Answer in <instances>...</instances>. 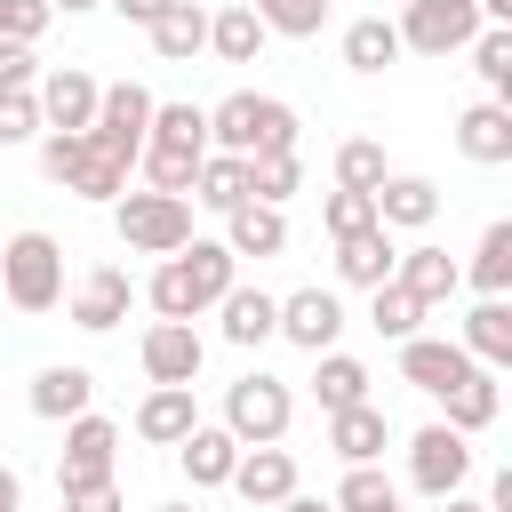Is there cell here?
<instances>
[{
	"label": "cell",
	"instance_id": "1",
	"mask_svg": "<svg viewBox=\"0 0 512 512\" xmlns=\"http://www.w3.org/2000/svg\"><path fill=\"white\" fill-rule=\"evenodd\" d=\"M232 272H240V256L224 248V240H184L176 256H160V272H152V312L160 320H200L224 288H232Z\"/></svg>",
	"mask_w": 512,
	"mask_h": 512
},
{
	"label": "cell",
	"instance_id": "2",
	"mask_svg": "<svg viewBox=\"0 0 512 512\" xmlns=\"http://www.w3.org/2000/svg\"><path fill=\"white\" fill-rule=\"evenodd\" d=\"M208 152H296V112L280 96L232 88L224 104H208Z\"/></svg>",
	"mask_w": 512,
	"mask_h": 512
},
{
	"label": "cell",
	"instance_id": "3",
	"mask_svg": "<svg viewBox=\"0 0 512 512\" xmlns=\"http://www.w3.org/2000/svg\"><path fill=\"white\" fill-rule=\"evenodd\" d=\"M112 224L136 256H176L192 240V200L184 192H120L112 200Z\"/></svg>",
	"mask_w": 512,
	"mask_h": 512
},
{
	"label": "cell",
	"instance_id": "4",
	"mask_svg": "<svg viewBox=\"0 0 512 512\" xmlns=\"http://www.w3.org/2000/svg\"><path fill=\"white\" fill-rule=\"evenodd\" d=\"M0 288H8L16 312H48V304L64 296V248H56L48 232H16V240H0Z\"/></svg>",
	"mask_w": 512,
	"mask_h": 512
},
{
	"label": "cell",
	"instance_id": "5",
	"mask_svg": "<svg viewBox=\"0 0 512 512\" xmlns=\"http://www.w3.org/2000/svg\"><path fill=\"white\" fill-rule=\"evenodd\" d=\"M152 88H136V80H112V88H96V120H88V144L104 152V160H120V168H136V152H144V128H152Z\"/></svg>",
	"mask_w": 512,
	"mask_h": 512
},
{
	"label": "cell",
	"instance_id": "6",
	"mask_svg": "<svg viewBox=\"0 0 512 512\" xmlns=\"http://www.w3.org/2000/svg\"><path fill=\"white\" fill-rule=\"evenodd\" d=\"M288 416H296V400H288V384L280 376H240L232 392H224V432L240 440V448H264V440H280L288 432Z\"/></svg>",
	"mask_w": 512,
	"mask_h": 512
},
{
	"label": "cell",
	"instance_id": "7",
	"mask_svg": "<svg viewBox=\"0 0 512 512\" xmlns=\"http://www.w3.org/2000/svg\"><path fill=\"white\" fill-rule=\"evenodd\" d=\"M480 24H488L480 0H408L392 32H400V48H416V56H456V48H472Z\"/></svg>",
	"mask_w": 512,
	"mask_h": 512
},
{
	"label": "cell",
	"instance_id": "8",
	"mask_svg": "<svg viewBox=\"0 0 512 512\" xmlns=\"http://www.w3.org/2000/svg\"><path fill=\"white\" fill-rule=\"evenodd\" d=\"M112 456H120V424L112 416H64V464H56V488L72 496V488H96V480H112Z\"/></svg>",
	"mask_w": 512,
	"mask_h": 512
},
{
	"label": "cell",
	"instance_id": "9",
	"mask_svg": "<svg viewBox=\"0 0 512 512\" xmlns=\"http://www.w3.org/2000/svg\"><path fill=\"white\" fill-rule=\"evenodd\" d=\"M464 472H472V440L464 432H448V424H424L416 440H408V480H416V496H456L464 488Z\"/></svg>",
	"mask_w": 512,
	"mask_h": 512
},
{
	"label": "cell",
	"instance_id": "10",
	"mask_svg": "<svg viewBox=\"0 0 512 512\" xmlns=\"http://www.w3.org/2000/svg\"><path fill=\"white\" fill-rule=\"evenodd\" d=\"M472 368H480V360H472L464 344H448V336H400V376H408L416 392H432V400H448Z\"/></svg>",
	"mask_w": 512,
	"mask_h": 512
},
{
	"label": "cell",
	"instance_id": "11",
	"mask_svg": "<svg viewBox=\"0 0 512 512\" xmlns=\"http://www.w3.org/2000/svg\"><path fill=\"white\" fill-rule=\"evenodd\" d=\"M248 512H272L280 496H296V456L280 448V440H264V448H240V464H232V480H224Z\"/></svg>",
	"mask_w": 512,
	"mask_h": 512
},
{
	"label": "cell",
	"instance_id": "12",
	"mask_svg": "<svg viewBox=\"0 0 512 512\" xmlns=\"http://www.w3.org/2000/svg\"><path fill=\"white\" fill-rule=\"evenodd\" d=\"M272 336H288V344H304V352H328V344L344 336L336 288H296V296H280V328H272Z\"/></svg>",
	"mask_w": 512,
	"mask_h": 512
},
{
	"label": "cell",
	"instance_id": "13",
	"mask_svg": "<svg viewBox=\"0 0 512 512\" xmlns=\"http://www.w3.org/2000/svg\"><path fill=\"white\" fill-rule=\"evenodd\" d=\"M200 360H208V344H200L192 320H152V328H144V376H152V384H192Z\"/></svg>",
	"mask_w": 512,
	"mask_h": 512
},
{
	"label": "cell",
	"instance_id": "14",
	"mask_svg": "<svg viewBox=\"0 0 512 512\" xmlns=\"http://www.w3.org/2000/svg\"><path fill=\"white\" fill-rule=\"evenodd\" d=\"M456 152L480 160V168H504V160H512V104H504V96L464 104V120H456Z\"/></svg>",
	"mask_w": 512,
	"mask_h": 512
},
{
	"label": "cell",
	"instance_id": "15",
	"mask_svg": "<svg viewBox=\"0 0 512 512\" xmlns=\"http://www.w3.org/2000/svg\"><path fill=\"white\" fill-rule=\"evenodd\" d=\"M128 304H136V280L120 272V264H96L80 288H72V320L88 328V336H104V328H120L128 320Z\"/></svg>",
	"mask_w": 512,
	"mask_h": 512
},
{
	"label": "cell",
	"instance_id": "16",
	"mask_svg": "<svg viewBox=\"0 0 512 512\" xmlns=\"http://www.w3.org/2000/svg\"><path fill=\"white\" fill-rule=\"evenodd\" d=\"M96 400V376L80 368V360H56V368H40L32 376V392H24V408L40 416V424H64V416H80Z\"/></svg>",
	"mask_w": 512,
	"mask_h": 512
},
{
	"label": "cell",
	"instance_id": "17",
	"mask_svg": "<svg viewBox=\"0 0 512 512\" xmlns=\"http://www.w3.org/2000/svg\"><path fill=\"white\" fill-rule=\"evenodd\" d=\"M192 424H200V400H192V384H152V392L136 400V440H152V448H176Z\"/></svg>",
	"mask_w": 512,
	"mask_h": 512
},
{
	"label": "cell",
	"instance_id": "18",
	"mask_svg": "<svg viewBox=\"0 0 512 512\" xmlns=\"http://www.w3.org/2000/svg\"><path fill=\"white\" fill-rule=\"evenodd\" d=\"M32 96H40V120L48 128H88L96 120V80L80 64H56L48 80H32Z\"/></svg>",
	"mask_w": 512,
	"mask_h": 512
},
{
	"label": "cell",
	"instance_id": "19",
	"mask_svg": "<svg viewBox=\"0 0 512 512\" xmlns=\"http://www.w3.org/2000/svg\"><path fill=\"white\" fill-rule=\"evenodd\" d=\"M440 216V184L432 176H384L376 184V224L384 232H424Z\"/></svg>",
	"mask_w": 512,
	"mask_h": 512
},
{
	"label": "cell",
	"instance_id": "20",
	"mask_svg": "<svg viewBox=\"0 0 512 512\" xmlns=\"http://www.w3.org/2000/svg\"><path fill=\"white\" fill-rule=\"evenodd\" d=\"M224 248L232 256H280L288 248V216L272 208V200H240V208H224Z\"/></svg>",
	"mask_w": 512,
	"mask_h": 512
},
{
	"label": "cell",
	"instance_id": "21",
	"mask_svg": "<svg viewBox=\"0 0 512 512\" xmlns=\"http://www.w3.org/2000/svg\"><path fill=\"white\" fill-rule=\"evenodd\" d=\"M384 440H392V424H384V408H376V400L328 408V448H336L344 464H376V456H384Z\"/></svg>",
	"mask_w": 512,
	"mask_h": 512
},
{
	"label": "cell",
	"instance_id": "22",
	"mask_svg": "<svg viewBox=\"0 0 512 512\" xmlns=\"http://www.w3.org/2000/svg\"><path fill=\"white\" fill-rule=\"evenodd\" d=\"M392 264H400V248H392V232H384V224H360V232H344V240H336V280H352V288L392 280Z\"/></svg>",
	"mask_w": 512,
	"mask_h": 512
},
{
	"label": "cell",
	"instance_id": "23",
	"mask_svg": "<svg viewBox=\"0 0 512 512\" xmlns=\"http://www.w3.org/2000/svg\"><path fill=\"white\" fill-rule=\"evenodd\" d=\"M392 280H400V288H408L416 304H448V296L464 288V264H456L448 248H400Z\"/></svg>",
	"mask_w": 512,
	"mask_h": 512
},
{
	"label": "cell",
	"instance_id": "24",
	"mask_svg": "<svg viewBox=\"0 0 512 512\" xmlns=\"http://www.w3.org/2000/svg\"><path fill=\"white\" fill-rule=\"evenodd\" d=\"M176 456H184V480H192V488H224L232 464H240V440H232L224 424H192V432L176 440Z\"/></svg>",
	"mask_w": 512,
	"mask_h": 512
},
{
	"label": "cell",
	"instance_id": "25",
	"mask_svg": "<svg viewBox=\"0 0 512 512\" xmlns=\"http://www.w3.org/2000/svg\"><path fill=\"white\" fill-rule=\"evenodd\" d=\"M216 312H224V344H240V352H248V344H264V336L280 328V296H264V288H240V280L216 296Z\"/></svg>",
	"mask_w": 512,
	"mask_h": 512
},
{
	"label": "cell",
	"instance_id": "26",
	"mask_svg": "<svg viewBox=\"0 0 512 512\" xmlns=\"http://www.w3.org/2000/svg\"><path fill=\"white\" fill-rule=\"evenodd\" d=\"M480 368H512V304L504 296H480L472 312H464V336H456Z\"/></svg>",
	"mask_w": 512,
	"mask_h": 512
},
{
	"label": "cell",
	"instance_id": "27",
	"mask_svg": "<svg viewBox=\"0 0 512 512\" xmlns=\"http://www.w3.org/2000/svg\"><path fill=\"white\" fill-rule=\"evenodd\" d=\"M264 40H272V32H264V16H256L248 0H232V8H216V16H208V48H216L224 64H256V56H264Z\"/></svg>",
	"mask_w": 512,
	"mask_h": 512
},
{
	"label": "cell",
	"instance_id": "28",
	"mask_svg": "<svg viewBox=\"0 0 512 512\" xmlns=\"http://www.w3.org/2000/svg\"><path fill=\"white\" fill-rule=\"evenodd\" d=\"M144 152H184V160H200V152H208V112H200V104H152Z\"/></svg>",
	"mask_w": 512,
	"mask_h": 512
},
{
	"label": "cell",
	"instance_id": "29",
	"mask_svg": "<svg viewBox=\"0 0 512 512\" xmlns=\"http://www.w3.org/2000/svg\"><path fill=\"white\" fill-rule=\"evenodd\" d=\"M144 32H152V48H160L168 64H192V56L208 48V8H192V0H176V8H160V16L144 24Z\"/></svg>",
	"mask_w": 512,
	"mask_h": 512
},
{
	"label": "cell",
	"instance_id": "30",
	"mask_svg": "<svg viewBox=\"0 0 512 512\" xmlns=\"http://www.w3.org/2000/svg\"><path fill=\"white\" fill-rule=\"evenodd\" d=\"M192 200L216 208V216L240 208V200H248V160H240V152H208V160L192 168Z\"/></svg>",
	"mask_w": 512,
	"mask_h": 512
},
{
	"label": "cell",
	"instance_id": "31",
	"mask_svg": "<svg viewBox=\"0 0 512 512\" xmlns=\"http://www.w3.org/2000/svg\"><path fill=\"white\" fill-rule=\"evenodd\" d=\"M496 400H504V392H496V368H472V376L448 392V432H464V440L488 432V424H496Z\"/></svg>",
	"mask_w": 512,
	"mask_h": 512
},
{
	"label": "cell",
	"instance_id": "32",
	"mask_svg": "<svg viewBox=\"0 0 512 512\" xmlns=\"http://www.w3.org/2000/svg\"><path fill=\"white\" fill-rule=\"evenodd\" d=\"M344 64H352V72H384V64H400V32H392L384 16L344 24Z\"/></svg>",
	"mask_w": 512,
	"mask_h": 512
},
{
	"label": "cell",
	"instance_id": "33",
	"mask_svg": "<svg viewBox=\"0 0 512 512\" xmlns=\"http://www.w3.org/2000/svg\"><path fill=\"white\" fill-rule=\"evenodd\" d=\"M320 368H312V392H320V408H352V400H368V368L352 360V352H312Z\"/></svg>",
	"mask_w": 512,
	"mask_h": 512
},
{
	"label": "cell",
	"instance_id": "34",
	"mask_svg": "<svg viewBox=\"0 0 512 512\" xmlns=\"http://www.w3.org/2000/svg\"><path fill=\"white\" fill-rule=\"evenodd\" d=\"M472 72L488 96H512V24H480L472 32Z\"/></svg>",
	"mask_w": 512,
	"mask_h": 512
},
{
	"label": "cell",
	"instance_id": "35",
	"mask_svg": "<svg viewBox=\"0 0 512 512\" xmlns=\"http://www.w3.org/2000/svg\"><path fill=\"white\" fill-rule=\"evenodd\" d=\"M88 160H96V152H88V128H48V144H40V176H48V184L72 192V184L88 176Z\"/></svg>",
	"mask_w": 512,
	"mask_h": 512
},
{
	"label": "cell",
	"instance_id": "36",
	"mask_svg": "<svg viewBox=\"0 0 512 512\" xmlns=\"http://www.w3.org/2000/svg\"><path fill=\"white\" fill-rule=\"evenodd\" d=\"M480 296H504L512 288V224H488L480 232V248H472V272H464Z\"/></svg>",
	"mask_w": 512,
	"mask_h": 512
},
{
	"label": "cell",
	"instance_id": "37",
	"mask_svg": "<svg viewBox=\"0 0 512 512\" xmlns=\"http://www.w3.org/2000/svg\"><path fill=\"white\" fill-rule=\"evenodd\" d=\"M296 184H304V160L296 152H248V200H272L280 208Z\"/></svg>",
	"mask_w": 512,
	"mask_h": 512
},
{
	"label": "cell",
	"instance_id": "38",
	"mask_svg": "<svg viewBox=\"0 0 512 512\" xmlns=\"http://www.w3.org/2000/svg\"><path fill=\"white\" fill-rule=\"evenodd\" d=\"M392 168H384V144L376 136H352V144H336V184L344 192H376Z\"/></svg>",
	"mask_w": 512,
	"mask_h": 512
},
{
	"label": "cell",
	"instance_id": "39",
	"mask_svg": "<svg viewBox=\"0 0 512 512\" xmlns=\"http://www.w3.org/2000/svg\"><path fill=\"white\" fill-rule=\"evenodd\" d=\"M368 296H376V304H368V320H376V336H392V344H400V336H416V320H424V304H416V296H408L400 280H376Z\"/></svg>",
	"mask_w": 512,
	"mask_h": 512
},
{
	"label": "cell",
	"instance_id": "40",
	"mask_svg": "<svg viewBox=\"0 0 512 512\" xmlns=\"http://www.w3.org/2000/svg\"><path fill=\"white\" fill-rule=\"evenodd\" d=\"M256 16H264V32H280V40H312L320 24H328V0H248Z\"/></svg>",
	"mask_w": 512,
	"mask_h": 512
},
{
	"label": "cell",
	"instance_id": "41",
	"mask_svg": "<svg viewBox=\"0 0 512 512\" xmlns=\"http://www.w3.org/2000/svg\"><path fill=\"white\" fill-rule=\"evenodd\" d=\"M376 504H400V488L376 472V464H344V488H336V512H376Z\"/></svg>",
	"mask_w": 512,
	"mask_h": 512
},
{
	"label": "cell",
	"instance_id": "42",
	"mask_svg": "<svg viewBox=\"0 0 512 512\" xmlns=\"http://www.w3.org/2000/svg\"><path fill=\"white\" fill-rule=\"evenodd\" d=\"M320 224H328V240H344V232H360V224H376V192H328L320 200Z\"/></svg>",
	"mask_w": 512,
	"mask_h": 512
},
{
	"label": "cell",
	"instance_id": "43",
	"mask_svg": "<svg viewBox=\"0 0 512 512\" xmlns=\"http://www.w3.org/2000/svg\"><path fill=\"white\" fill-rule=\"evenodd\" d=\"M40 136V96L32 88H0V144H32Z\"/></svg>",
	"mask_w": 512,
	"mask_h": 512
},
{
	"label": "cell",
	"instance_id": "44",
	"mask_svg": "<svg viewBox=\"0 0 512 512\" xmlns=\"http://www.w3.org/2000/svg\"><path fill=\"white\" fill-rule=\"evenodd\" d=\"M48 24H56L48 0H0V40H40Z\"/></svg>",
	"mask_w": 512,
	"mask_h": 512
},
{
	"label": "cell",
	"instance_id": "45",
	"mask_svg": "<svg viewBox=\"0 0 512 512\" xmlns=\"http://www.w3.org/2000/svg\"><path fill=\"white\" fill-rule=\"evenodd\" d=\"M32 80H40L32 40H0V88H32Z\"/></svg>",
	"mask_w": 512,
	"mask_h": 512
},
{
	"label": "cell",
	"instance_id": "46",
	"mask_svg": "<svg viewBox=\"0 0 512 512\" xmlns=\"http://www.w3.org/2000/svg\"><path fill=\"white\" fill-rule=\"evenodd\" d=\"M64 512H120V488H112V480H96V488H72V496H64Z\"/></svg>",
	"mask_w": 512,
	"mask_h": 512
},
{
	"label": "cell",
	"instance_id": "47",
	"mask_svg": "<svg viewBox=\"0 0 512 512\" xmlns=\"http://www.w3.org/2000/svg\"><path fill=\"white\" fill-rule=\"evenodd\" d=\"M112 8H120L128 24H152V16H160V8H176V0H112Z\"/></svg>",
	"mask_w": 512,
	"mask_h": 512
},
{
	"label": "cell",
	"instance_id": "48",
	"mask_svg": "<svg viewBox=\"0 0 512 512\" xmlns=\"http://www.w3.org/2000/svg\"><path fill=\"white\" fill-rule=\"evenodd\" d=\"M272 512H336V496H280Z\"/></svg>",
	"mask_w": 512,
	"mask_h": 512
},
{
	"label": "cell",
	"instance_id": "49",
	"mask_svg": "<svg viewBox=\"0 0 512 512\" xmlns=\"http://www.w3.org/2000/svg\"><path fill=\"white\" fill-rule=\"evenodd\" d=\"M0 512H24V480H16L8 464H0Z\"/></svg>",
	"mask_w": 512,
	"mask_h": 512
},
{
	"label": "cell",
	"instance_id": "50",
	"mask_svg": "<svg viewBox=\"0 0 512 512\" xmlns=\"http://www.w3.org/2000/svg\"><path fill=\"white\" fill-rule=\"evenodd\" d=\"M480 16L488 24H512V0H480Z\"/></svg>",
	"mask_w": 512,
	"mask_h": 512
},
{
	"label": "cell",
	"instance_id": "51",
	"mask_svg": "<svg viewBox=\"0 0 512 512\" xmlns=\"http://www.w3.org/2000/svg\"><path fill=\"white\" fill-rule=\"evenodd\" d=\"M440 512H488V504H472V496H440Z\"/></svg>",
	"mask_w": 512,
	"mask_h": 512
},
{
	"label": "cell",
	"instance_id": "52",
	"mask_svg": "<svg viewBox=\"0 0 512 512\" xmlns=\"http://www.w3.org/2000/svg\"><path fill=\"white\" fill-rule=\"evenodd\" d=\"M48 8H64V16H88V8H104V0H48Z\"/></svg>",
	"mask_w": 512,
	"mask_h": 512
},
{
	"label": "cell",
	"instance_id": "53",
	"mask_svg": "<svg viewBox=\"0 0 512 512\" xmlns=\"http://www.w3.org/2000/svg\"><path fill=\"white\" fill-rule=\"evenodd\" d=\"M160 512H192V504H160Z\"/></svg>",
	"mask_w": 512,
	"mask_h": 512
},
{
	"label": "cell",
	"instance_id": "54",
	"mask_svg": "<svg viewBox=\"0 0 512 512\" xmlns=\"http://www.w3.org/2000/svg\"><path fill=\"white\" fill-rule=\"evenodd\" d=\"M376 512H400V504H376Z\"/></svg>",
	"mask_w": 512,
	"mask_h": 512
},
{
	"label": "cell",
	"instance_id": "55",
	"mask_svg": "<svg viewBox=\"0 0 512 512\" xmlns=\"http://www.w3.org/2000/svg\"><path fill=\"white\" fill-rule=\"evenodd\" d=\"M392 8H408V0H392Z\"/></svg>",
	"mask_w": 512,
	"mask_h": 512
}]
</instances>
